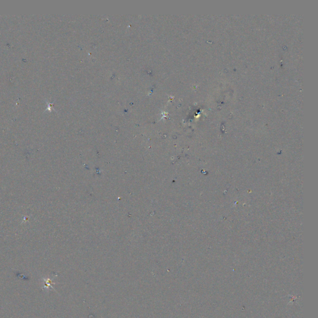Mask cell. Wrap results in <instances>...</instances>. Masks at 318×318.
Returning <instances> with one entry per match:
<instances>
[]
</instances>
